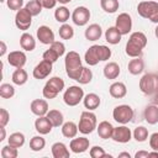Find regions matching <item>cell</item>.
<instances>
[{
    "label": "cell",
    "mask_w": 158,
    "mask_h": 158,
    "mask_svg": "<svg viewBox=\"0 0 158 158\" xmlns=\"http://www.w3.org/2000/svg\"><path fill=\"white\" fill-rule=\"evenodd\" d=\"M89 154L91 158H105V157H111L109 154H106V152L104 151V148H101L100 146H94L90 148Z\"/></svg>",
    "instance_id": "7bdbcfd3"
},
{
    "label": "cell",
    "mask_w": 158,
    "mask_h": 158,
    "mask_svg": "<svg viewBox=\"0 0 158 158\" xmlns=\"http://www.w3.org/2000/svg\"><path fill=\"white\" fill-rule=\"evenodd\" d=\"M6 5L10 10L19 11L23 6V0H6Z\"/></svg>",
    "instance_id": "bcb514c9"
},
{
    "label": "cell",
    "mask_w": 158,
    "mask_h": 158,
    "mask_svg": "<svg viewBox=\"0 0 158 158\" xmlns=\"http://www.w3.org/2000/svg\"><path fill=\"white\" fill-rule=\"evenodd\" d=\"M83 102H84L85 109L93 111V110H96V109L100 106L101 100H100V96H99L98 94H95V93H89V94H86V95L84 96Z\"/></svg>",
    "instance_id": "7402d4cb"
},
{
    "label": "cell",
    "mask_w": 158,
    "mask_h": 158,
    "mask_svg": "<svg viewBox=\"0 0 158 158\" xmlns=\"http://www.w3.org/2000/svg\"><path fill=\"white\" fill-rule=\"evenodd\" d=\"M58 58H59L58 53H57L54 49H52V48L47 49V51L43 53V59H46V60H48V62L54 63V62H57V60H58Z\"/></svg>",
    "instance_id": "ee69618b"
},
{
    "label": "cell",
    "mask_w": 158,
    "mask_h": 158,
    "mask_svg": "<svg viewBox=\"0 0 158 158\" xmlns=\"http://www.w3.org/2000/svg\"><path fill=\"white\" fill-rule=\"evenodd\" d=\"M78 125L74 123L73 121H68V122H64L62 125V135L67 138H74L78 133Z\"/></svg>",
    "instance_id": "f546056e"
},
{
    "label": "cell",
    "mask_w": 158,
    "mask_h": 158,
    "mask_svg": "<svg viewBox=\"0 0 158 158\" xmlns=\"http://www.w3.org/2000/svg\"><path fill=\"white\" fill-rule=\"evenodd\" d=\"M0 46H1V48H0V57H4L5 56V53H6V44H5V42L4 41H1L0 42Z\"/></svg>",
    "instance_id": "816d5d0a"
},
{
    "label": "cell",
    "mask_w": 158,
    "mask_h": 158,
    "mask_svg": "<svg viewBox=\"0 0 158 158\" xmlns=\"http://www.w3.org/2000/svg\"><path fill=\"white\" fill-rule=\"evenodd\" d=\"M116 28L121 32V35H128L132 28V19L128 14L122 12L116 17Z\"/></svg>",
    "instance_id": "7c38bea8"
},
{
    "label": "cell",
    "mask_w": 158,
    "mask_h": 158,
    "mask_svg": "<svg viewBox=\"0 0 158 158\" xmlns=\"http://www.w3.org/2000/svg\"><path fill=\"white\" fill-rule=\"evenodd\" d=\"M84 59L86 62V64L89 65H96L100 60V57H99V49H98V44H94L91 47H89L84 54Z\"/></svg>",
    "instance_id": "ffe728a7"
},
{
    "label": "cell",
    "mask_w": 158,
    "mask_h": 158,
    "mask_svg": "<svg viewBox=\"0 0 158 158\" xmlns=\"http://www.w3.org/2000/svg\"><path fill=\"white\" fill-rule=\"evenodd\" d=\"M101 9L107 14H114L118 10V0H100Z\"/></svg>",
    "instance_id": "836d02e7"
},
{
    "label": "cell",
    "mask_w": 158,
    "mask_h": 158,
    "mask_svg": "<svg viewBox=\"0 0 158 158\" xmlns=\"http://www.w3.org/2000/svg\"><path fill=\"white\" fill-rule=\"evenodd\" d=\"M109 93H110V95H111L112 98H115V99H122V98H125L126 94H127V88H126V85H125L123 83H121V81H115V83H112V84L110 85Z\"/></svg>",
    "instance_id": "d6986e66"
},
{
    "label": "cell",
    "mask_w": 158,
    "mask_h": 158,
    "mask_svg": "<svg viewBox=\"0 0 158 158\" xmlns=\"http://www.w3.org/2000/svg\"><path fill=\"white\" fill-rule=\"evenodd\" d=\"M9 121H10V114H9V111L6 109L1 107L0 109V126H4L5 127L9 123Z\"/></svg>",
    "instance_id": "7dc6e473"
},
{
    "label": "cell",
    "mask_w": 158,
    "mask_h": 158,
    "mask_svg": "<svg viewBox=\"0 0 158 158\" xmlns=\"http://www.w3.org/2000/svg\"><path fill=\"white\" fill-rule=\"evenodd\" d=\"M148 153L147 151H138L136 154H135V158H148Z\"/></svg>",
    "instance_id": "f907efd6"
},
{
    "label": "cell",
    "mask_w": 158,
    "mask_h": 158,
    "mask_svg": "<svg viewBox=\"0 0 158 158\" xmlns=\"http://www.w3.org/2000/svg\"><path fill=\"white\" fill-rule=\"evenodd\" d=\"M133 138L137 142H144L148 138V130L144 126H138L133 131Z\"/></svg>",
    "instance_id": "f35d334b"
},
{
    "label": "cell",
    "mask_w": 158,
    "mask_h": 158,
    "mask_svg": "<svg viewBox=\"0 0 158 158\" xmlns=\"http://www.w3.org/2000/svg\"><path fill=\"white\" fill-rule=\"evenodd\" d=\"M64 65H65L67 75L73 80H78L83 72V68H84L81 65V59H80L79 53H77L75 51L68 52L65 54Z\"/></svg>",
    "instance_id": "7a4b0ae2"
},
{
    "label": "cell",
    "mask_w": 158,
    "mask_h": 158,
    "mask_svg": "<svg viewBox=\"0 0 158 158\" xmlns=\"http://www.w3.org/2000/svg\"><path fill=\"white\" fill-rule=\"evenodd\" d=\"M96 127H98L96 115L93 114L90 110L83 111L81 115H80V118H79V123H78V130H79V132H81L83 135H89V133H91Z\"/></svg>",
    "instance_id": "277c9868"
},
{
    "label": "cell",
    "mask_w": 158,
    "mask_h": 158,
    "mask_svg": "<svg viewBox=\"0 0 158 158\" xmlns=\"http://www.w3.org/2000/svg\"><path fill=\"white\" fill-rule=\"evenodd\" d=\"M59 4H63V5H65V4H68V2H70L72 0H57Z\"/></svg>",
    "instance_id": "6f0895ef"
},
{
    "label": "cell",
    "mask_w": 158,
    "mask_h": 158,
    "mask_svg": "<svg viewBox=\"0 0 158 158\" xmlns=\"http://www.w3.org/2000/svg\"><path fill=\"white\" fill-rule=\"evenodd\" d=\"M12 83L16 84V85H23L27 79H28V75H27V72L22 68H16V70L12 73Z\"/></svg>",
    "instance_id": "1f68e13d"
},
{
    "label": "cell",
    "mask_w": 158,
    "mask_h": 158,
    "mask_svg": "<svg viewBox=\"0 0 158 158\" xmlns=\"http://www.w3.org/2000/svg\"><path fill=\"white\" fill-rule=\"evenodd\" d=\"M149 147L153 151H158V132H154L149 137Z\"/></svg>",
    "instance_id": "681fc988"
},
{
    "label": "cell",
    "mask_w": 158,
    "mask_h": 158,
    "mask_svg": "<svg viewBox=\"0 0 158 158\" xmlns=\"http://www.w3.org/2000/svg\"><path fill=\"white\" fill-rule=\"evenodd\" d=\"M121 37H122V35H121V32L116 28V26L109 27V28L106 30V32H105V40H106V42H109L110 44H117V43H120Z\"/></svg>",
    "instance_id": "83f0119b"
},
{
    "label": "cell",
    "mask_w": 158,
    "mask_h": 158,
    "mask_svg": "<svg viewBox=\"0 0 158 158\" xmlns=\"http://www.w3.org/2000/svg\"><path fill=\"white\" fill-rule=\"evenodd\" d=\"M46 146V139L42 136H33L30 141V148L33 152H40Z\"/></svg>",
    "instance_id": "d590c367"
},
{
    "label": "cell",
    "mask_w": 158,
    "mask_h": 158,
    "mask_svg": "<svg viewBox=\"0 0 158 158\" xmlns=\"http://www.w3.org/2000/svg\"><path fill=\"white\" fill-rule=\"evenodd\" d=\"M32 23V15L30 14V11L26 7L20 9L19 11H16L15 15V25L19 30L21 31H26L30 28Z\"/></svg>",
    "instance_id": "9c48e42d"
},
{
    "label": "cell",
    "mask_w": 158,
    "mask_h": 158,
    "mask_svg": "<svg viewBox=\"0 0 158 158\" xmlns=\"http://www.w3.org/2000/svg\"><path fill=\"white\" fill-rule=\"evenodd\" d=\"M137 12L141 17L158 23V2L157 1H141L137 5Z\"/></svg>",
    "instance_id": "3957f363"
},
{
    "label": "cell",
    "mask_w": 158,
    "mask_h": 158,
    "mask_svg": "<svg viewBox=\"0 0 158 158\" xmlns=\"http://www.w3.org/2000/svg\"><path fill=\"white\" fill-rule=\"evenodd\" d=\"M90 141L86 137H78V138H72L69 143V148L73 153H84L89 149Z\"/></svg>",
    "instance_id": "5bb4252c"
},
{
    "label": "cell",
    "mask_w": 158,
    "mask_h": 158,
    "mask_svg": "<svg viewBox=\"0 0 158 158\" xmlns=\"http://www.w3.org/2000/svg\"><path fill=\"white\" fill-rule=\"evenodd\" d=\"M27 57L22 51H12L7 56V63L15 68H22L26 64Z\"/></svg>",
    "instance_id": "9a60e30c"
},
{
    "label": "cell",
    "mask_w": 158,
    "mask_h": 158,
    "mask_svg": "<svg viewBox=\"0 0 158 158\" xmlns=\"http://www.w3.org/2000/svg\"><path fill=\"white\" fill-rule=\"evenodd\" d=\"M52 62H48L46 59H42L35 68H33V72H32V75L35 79H38V80H42V79H46L51 73H52Z\"/></svg>",
    "instance_id": "8fae6325"
},
{
    "label": "cell",
    "mask_w": 158,
    "mask_h": 158,
    "mask_svg": "<svg viewBox=\"0 0 158 158\" xmlns=\"http://www.w3.org/2000/svg\"><path fill=\"white\" fill-rule=\"evenodd\" d=\"M149 157H156V158H158V151L149 152V153H148V158H149Z\"/></svg>",
    "instance_id": "11a10c76"
},
{
    "label": "cell",
    "mask_w": 158,
    "mask_h": 158,
    "mask_svg": "<svg viewBox=\"0 0 158 158\" xmlns=\"http://www.w3.org/2000/svg\"><path fill=\"white\" fill-rule=\"evenodd\" d=\"M70 16H72V15H70L69 10H68L65 6H59V7H57L56 11H54V19H56L58 22H60V23H65V22L69 20Z\"/></svg>",
    "instance_id": "e575fe53"
},
{
    "label": "cell",
    "mask_w": 158,
    "mask_h": 158,
    "mask_svg": "<svg viewBox=\"0 0 158 158\" xmlns=\"http://www.w3.org/2000/svg\"><path fill=\"white\" fill-rule=\"evenodd\" d=\"M139 90L149 96L158 93V74L147 73L139 79Z\"/></svg>",
    "instance_id": "5b68a950"
},
{
    "label": "cell",
    "mask_w": 158,
    "mask_h": 158,
    "mask_svg": "<svg viewBox=\"0 0 158 158\" xmlns=\"http://www.w3.org/2000/svg\"><path fill=\"white\" fill-rule=\"evenodd\" d=\"M153 102H154L156 105H158V93L153 95Z\"/></svg>",
    "instance_id": "9f6ffc18"
},
{
    "label": "cell",
    "mask_w": 158,
    "mask_h": 158,
    "mask_svg": "<svg viewBox=\"0 0 158 158\" xmlns=\"http://www.w3.org/2000/svg\"><path fill=\"white\" fill-rule=\"evenodd\" d=\"M49 48L54 49V51L58 53L59 57H62V56L65 53V46H64L63 42H59V41H54L52 44H49Z\"/></svg>",
    "instance_id": "f6af8a7d"
},
{
    "label": "cell",
    "mask_w": 158,
    "mask_h": 158,
    "mask_svg": "<svg viewBox=\"0 0 158 158\" xmlns=\"http://www.w3.org/2000/svg\"><path fill=\"white\" fill-rule=\"evenodd\" d=\"M131 137H132V132L131 130L122 125V126H118V127H114V132H112V139L115 142H118V143H127L131 141Z\"/></svg>",
    "instance_id": "4fadbf2b"
},
{
    "label": "cell",
    "mask_w": 158,
    "mask_h": 158,
    "mask_svg": "<svg viewBox=\"0 0 158 158\" xmlns=\"http://www.w3.org/2000/svg\"><path fill=\"white\" fill-rule=\"evenodd\" d=\"M43 9H53L57 5V0H37Z\"/></svg>",
    "instance_id": "c3c4849f"
},
{
    "label": "cell",
    "mask_w": 158,
    "mask_h": 158,
    "mask_svg": "<svg viewBox=\"0 0 158 158\" xmlns=\"http://www.w3.org/2000/svg\"><path fill=\"white\" fill-rule=\"evenodd\" d=\"M91 79H93V72H91V69L84 67L83 68V72H81V74H80V77H79V79L77 81L79 84L85 85V84H89L91 81Z\"/></svg>",
    "instance_id": "b9f144b4"
},
{
    "label": "cell",
    "mask_w": 158,
    "mask_h": 158,
    "mask_svg": "<svg viewBox=\"0 0 158 158\" xmlns=\"http://www.w3.org/2000/svg\"><path fill=\"white\" fill-rule=\"evenodd\" d=\"M144 120L149 125H156L158 123V105H148L144 109Z\"/></svg>",
    "instance_id": "484cf974"
},
{
    "label": "cell",
    "mask_w": 158,
    "mask_h": 158,
    "mask_svg": "<svg viewBox=\"0 0 158 158\" xmlns=\"http://www.w3.org/2000/svg\"><path fill=\"white\" fill-rule=\"evenodd\" d=\"M72 20L77 26H85L90 20V10L85 6H78L72 14Z\"/></svg>",
    "instance_id": "30bf717a"
},
{
    "label": "cell",
    "mask_w": 158,
    "mask_h": 158,
    "mask_svg": "<svg viewBox=\"0 0 158 158\" xmlns=\"http://www.w3.org/2000/svg\"><path fill=\"white\" fill-rule=\"evenodd\" d=\"M52 156L54 158H69L70 153L63 142H56L52 144Z\"/></svg>",
    "instance_id": "4316f807"
},
{
    "label": "cell",
    "mask_w": 158,
    "mask_h": 158,
    "mask_svg": "<svg viewBox=\"0 0 158 158\" xmlns=\"http://www.w3.org/2000/svg\"><path fill=\"white\" fill-rule=\"evenodd\" d=\"M64 80L59 77H52L47 80V83L43 86L42 94L46 99H54L57 95L64 89Z\"/></svg>",
    "instance_id": "8992f818"
},
{
    "label": "cell",
    "mask_w": 158,
    "mask_h": 158,
    "mask_svg": "<svg viewBox=\"0 0 158 158\" xmlns=\"http://www.w3.org/2000/svg\"><path fill=\"white\" fill-rule=\"evenodd\" d=\"M37 40L43 44H52L54 42V32L46 25H42L37 28Z\"/></svg>",
    "instance_id": "2e32d148"
},
{
    "label": "cell",
    "mask_w": 158,
    "mask_h": 158,
    "mask_svg": "<svg viewBox=\"0 0 158 158\" xmlns=\"http://www.w3.org/2000/svg\"><path fill=\"white\" fill-rule=\"evenodd\" d=\"M96 130H98V135H99V137L102 138V139H109V138L112 137L114 126H112L109 121H101V122L98 125Z\"/></svg>",
    "instance_id": "603a6c76"
},
{
    "label": "cell",
    "mask_w": 158,
    "mask_h": 158,
    "mask_svg": "<svg viewBox=\"0 0 158 158\" xmlns=\"http://www.w3.org/2000/svg\"><path fill=\"white\" fill-rule=\"evenodd\" d=\"M120 65L116 62H109L105 67H104V75L106 79L114 80L120 75Z\"/></svg>",
    "instance_id": "d4e9b609"
},
{
    "label": "cell",
    "mask_w": 158,
    "mask_h": 158,
    "mask_svg": "<svg viewBox=\"0 0 158 158\" xmlns=\"http://www.w3.org/2000/svg\"><path fill=\"white\" fill-rule=\"evenodd\" d=\"M7 143L12 147H16V148H20L25 144V135L21 133V132H14L9 136L7 138Z\"/></svg>",
    "instance_id": "d6a6232c"
},
{
    "label": "cell",
    "mask_w": 158,
    "mask_h": 158,
    "mask_svg": "<svg viewBox=\"0 0 158 158\" xmlns=\"http://www.w3.org/2000/svg\"><path fill=\"white\" fill-rule=\"evenodd\" d=\"M20 46L22 49L27 51V52H31L36 48V40L33 38L32 35L27 33V32H23L20 37Z\"/></svg>",
    "instance_id": "cb8c5ba5"
},
{
    "label": "cell",
    "mask_w": 158,
    "mask_h": 158,
    "mask_svg": "<svg viewBox=\"0 0 158 158\" xmlns=\"http://www.w3.org/2000/svg\"><path fill=\"white\" fill-rule=\"evenodd\" d=\"M122 157H126V158H131V154L127 153V152H122L118 154V158H122Z\"/></svg>",
    "instance_id": "db71d44e"
},
{
    "label": "cell",
    "mask_w": 158,
    "mask_h": 158,
    "mask_svg": "<svg viewBox=\"0 0 158 158\" xmlns=\"http://www.w3.org/2000/svg\"><path fill=\"white\" fill-rule=\"evenodd\" d=\"M127 69H128V72H130L132 75H138V74H141V73L143 72V69H144V63H143V60H142L139 57H136V58H133V59H131V60L128 62Z\"/></svg>",
    "instance_id": "f1b7e54d"
},
{
    "label": "cell",
    "mask_w": 158,
    "mask_h": 158,
    "mask_svg": "<svg viewBox=\"0 0 158 158\" xmlns=\"http://www.w3.org/2000/svg\"><path fill=\"white\" fill-rule=\"evenodd\" d=\"M59 37L62 38V40H70V38H73V36H74V30H73V27L70 26V25H68V23H63L60 27H59Z\"/></svg>",
    "instance_id": "8d00e7d4"
},
{
    "label": "cell",
    "mask_w": 158,
    "mask_h": 158,
    "mask_svg": "<svg viewBox=\"0 0 158 158\" xmlns=\"http://www.w3.org/2000/svg\"><path fill=\"white\" fill-rule=\"evenodd\" d=\"M133 109L130 105H117L114 111H112V117L116 122L121 123V125H126L130 121H132L133 118Z\"/></svg>",
    "instance_id": "ba28073f"
},
{
    "label": "cell",
    "mask_w": 158,
    "mask_h": 158,
    "mask_svg": "<svg viewBox=\"0 0 158 158\" xmlns=\"http://www.w3.org/2000/svg\"><path fill=\"white\" fill-rule=\"evenodd\" d=\"M25 7L30 11V14H31L32 16L40 15L41 11H42V9H43V7L40 5V2H38L37 0H31V1H28V2L25 5Z\"/></svg>",
    "instance_id": "60d3db41"
},
{
    "label": "cell",
    "mask_w": 158,
    "mask_h": 158,
    "mask_svg": "<svg viewBox=\"0 0 158 158\" xmlns=\"http://www.w3.org/2000/svg\"><path fill=\"white\" fill-rule=\"evenodd\" d=\"M84 35H85V38H86L88 41H93V42H94V41L100 40V37H101V35H102V30H101L100 25H98V23H91V25H89V26L86 27Z\"/></svg>",
    "instance_id": "44dd1931"
},
{
    "label": "cell",
    "mask_w": 158,
    "mask_h": 158,
    "mask_svg": "<svg viewBox=\"0 0 158 158\" xmlns=\"http://www.w3.org/2000/svg\"><path fill=\"white\" fill-rule=\"evenodd\" d=\"M84 99V90L78 85L69 86L63 94V101L68 106H77Z\"/></svg>",
    "instance_id": "52a82bcc"
},
{
    "label": "cell",
    "mask_w": 158,
    "mask_h": 158,
    "mask_svg": "<svg viewBox=\"0 0 158 158\" xmlns=\"http://www.w3.org/2000/svg\"><path fill=\"white\" fill-rule=\"evenodd\" d=\"M147 46V37L143 32H132L127 43H126V48H125V52L128 57H132V58H136V57H139L142 54V51L143 48Z\"/></svg>",
    "instance_id": "6da1fadb"
},
{
    "label": "cell",
    "mask_w": 158,
    "mask_h": 158,
    "mask_svg": "<svg viewBox=\"0 0 158 158\" xmlns=\"http://www.w3.org/2000/svg\"><path fill=\"white\" fill-rule=\"evenodd\" d=\"M15 95V88L11 84L4 83L0 85V96L2 99H11Z\"/></svg>",
    "instance_id": "74e56055"
},
{
    "label": "cell",
    "mask_w": 158,
    "mask_h": 158,
    "mask_svg": "<svg viewBox=\"0 0 158 158\" xmlns=\"http://www.w3.org/2000/svg\"><path fill=\"white\" fill-rule=\"evenodd\" d=\"M31 112L36 116H46L48 110V102L44 99H35L30 105Z\"/></svg>",
    "instance_id": "e0dca14e"
},
{
    "label": "cell",
    "mask_w": 158,
    "mask_h": 158,
    "mask_svg": "<svg viewBox=\"0 0 158 158\" xmlns=\"http://www.w3.org/2000/svg\"><path fill=\"white\" fill-rule=\"evenodd\" d=\"M49 121L52 122L53 127H59L64 123V118H63V114L59 111V110H49L46 115Z\"/></svg>",
    "instance_id": "4dcf8cb0"
},
{
    "label": "cell",
    "mask_w": 158,
    "mask_h": 158,
    "mask_svg": "<svg viewBox=\"0 0 158 158\" xmlns=\"http://www.w3.org/2000/svg\"><path fill=\"white\" fill-rule=\"evenodd\" d=\"M154 35H156V37L158 38V26H157V27L154 28Z\"/></svg>",
    "instance_id": "680465c9"
},
{
    "label": "cell",
    "mask_w": 158,
    "mask_h": 158,
    "mask_svg": "<svg viewBox=\"0 0 158 158\" xmlns=\"http://www.w3.org/2000/svg\"><path fill=\"white\" fill-rule=\"evenodd\" d=\"M35 128L40 135H48L52 131L53 125L47 116H38L35 121Z\"/></svg>",
    "instance_id": "ac0fdd59"
},
{
    "label": "cell",
    "mask_w": 158,
    "mask_h": 158,
    "mask_svg": "<svg viewBox=\"0 0 158 158\" xmlns=\"http://www.w3.org/2000/svg\"><path fill=\"white\" fill-rule=\"evenodd\" d=\"M6 137V131H5V127L4 126H0V142H2Z\"/></svg>",
    "instance_id": "f5cc1de1"
},
{
    "label": "cell",
    "mask_w": 158,
    "mask_h": 158,
    "mask_svg": "<svg viewBox=\"0 0 158 158\" xmlns=\"http://www.w3.org/2000/svg\"><path fill=\"white\" fill-rule=\"evenodd\" d=\"M0 154H1L2 158H16L19 156V151H17L16 147H12L7 143V146H4L1 148Z\"/></svg>",
    "instance_id": "ab89813d"
}]
</instances>
